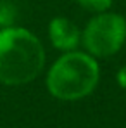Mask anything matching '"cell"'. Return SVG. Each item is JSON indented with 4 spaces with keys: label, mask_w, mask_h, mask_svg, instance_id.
Segmentation results:
<instances>
[{
    "label": "cell",
    "mask_w": 126,
    "mask_h": 128,
    "mask_svg": "<svg viewBox=\"0 0 126 128\" xmlns=\"http://www.w3.org/2000/svg\"><path fill=\"white\" fill-rule=\"evenodd\" d=\"M45 50L42 42L24 28L0 30V83L24 85L43 69Z\"/></svg>",
    "instance_id": "6da1fadb"
},
{
    "label": "cell",
    "mask_w": 126,
    "mask_h": 128,
    "mask_svg": "<svg viewBox=\"0 0 126 128\" xmlns=\"http://www.w3.org/2000/svg\"><path fill=\"white\" fill-rule=\"evenodd\" d=\"M100 80L99 62L88 52L69 50L47 74V88L59 100H80L90 95Z\"/></svg>",
    "instance_id": "7a4b0ae2"
},
{
    "label": "cell",
    "mask_w": 126,
    "mask_h": 128,
    "mask_svg": "<svg viewBox=\"0 0 126 128\" xmlns=\"http://www.w3.org/2000/svg\"><path fill=\"white\" fill-rule=\"evenodd\" d=\"M126 40V19L116 12H99L81 33V43L93 57L114 56Z\"/></svg>",
    "instance_id": "3957f363"
},
{
    "label": "cell",
    "mask_w": 126,
    "mask_h": 128,
    "mask_svg": "<svg viewBox=\"0 0 126 128\" xmlns=\"http://www.w3.org/2000/svg\"><path fill=\"white\" fill-rule=\"evenodd\" d=\"M48 36L55 48L69 52L74 50L81 42V31L73 21L66 18H54L48 24Z\"/></svg>",
    "instance_id": "277c9868"
},
{
    "label": "cell",
    "mask_w": 126,
    "mask_h": 128,
    "mask_svg": "<svg viewBox=\"0 0 126 128\" xmlns=\"http://www.w3.org/2000/svg\"><path fill=\"white\" fill-rule=\"evenodd\" d=\"M112 2H114V0H78V4H80L83 9L90 10V12H95V14L105 12V10L112 5Z\"/></svg>",
    "instance_id": "5b68a950"
},
{
    "label": "cell",
    "mask_w": 126,
    "mask_h": 128,
    "mask_svg": "<svg viewBox=\"0 0 126 128\" xmlns=\"http://www.w3.org/2000/svg\"><path fill=\"white\" fill-rule=\"evenodd\" d=\"M118 83H119L121 88H126V66H123L118 71Z\"/></svg>",
    "instance_id": "8992f818"
},
{
    "label": "cell",
    "mask_w": 126,
    "mask_h": 128,
    "mask_svg": "<svg viewBox=\"0 0 126 128\" xmlns=\"http://www.w3.org/2000/svg\"><path fill=\"white\" fill-rule=\"evenodd\" d=\"M2 22H3V10L0 9V28H2Z\"/></svg>",
    "instance_id": "52a82bcc"
}]
</instances>
